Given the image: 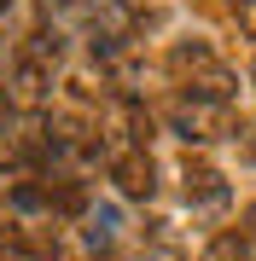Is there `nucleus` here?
Returning <instances> with one entry per match:
<instances>
[{
	"mask_svg": "<svg viewBox=\"0 0 256 261\" xmlns=\"http://www.w3.org/2000/svg\"><path fill=\"white\" fill-rule=\"evenodd\" d=\"M169 75H175V87L187 99H204V105H221V111H233L239 105V70L221 58L210 41H198V35H187V41H175L169 47Z\"/></svg>",
	"mask_w": 256,
	"mask_h": 261,
	"instance_id": "nucleus-1",
	"label": "nucleus"
},
{
	"mask_svg": "<svg viewBox=\"0 0 256 261\" xmlns=\"http://www.w3.org/2000/svg\"><path fill=\"white\" fill-rule=\"evenodd\" d=\"M245 221H250V232H256V203H250V209H245Z\"/></svg>",
	"mask_w": 256,
	"mask_h": 261,
	"instance_id": "nucleus-8",
	"label": "nucleus"
},
{
	"mask_svg": "<svg viewBox=\"0 0 256 261\" xmlns=\"http://www.w3.org/2000/svg\"><path fill=\"white\" fill-rule=\"evenodd\" d=\"M6 6H12V0H0V12H6Z\"/></svg>",
	"mask_w": 256,
	"mask_h": 261,
	"instance_id": "nucleus-10",
	"label": "nucleus"
},
{
	"mask_svg": "<svg viewBox=\"0 0 256 261\" xmlns=\"http://www.w3.org/2000/svg\"><path fill=\"white\" fill-rule=\"evenodd\" d=\"M111 238H117V215H111V209H94V215H87V244L105 250Z\"/></svg>",
	"mask_w": 256,
	"mask_h": 261,
	"instance_id": "nucleus-5",
	"label": "nucleus"
},
{
	"mask_svg": "<svg viewBox=\"0 0 256 261\" xmlns=\"http://www.w3.org/2000/svg\"><path fill=\"white\" fill-rule=\"evenodd\" d=\"M250 87H256V64H250Z\"/></svg>",
	"mask_w": 256,
	"mask_h": 261,
	"instance_id": "nucleus-9",
	"label": "nucleus"
},
{
	"mask_svg": "<svg viewBox=\"0 0 256 261\" xmlns=\"http://www.w3.org/2000/svg\"><path fill=\"white\" fill-rule=\"evenodd\" d=\"M233 18H239V29L256 41V0H233Z\"/></svg>",
	"mask_w": 256,
	"mask_h": 261,
	"instance_id": "nucleus-6",
	"label": "nucleus"
},
{
	"mask_svg": "<svg viewBox=\"0 0 256 261\" xmlns=\"http://www.w3.org/2000/svg\"><path fill=\"white\" fill-rule=\"evenodd\" d=\"M198 261H256V244H250V232H216Z\"/></svg>",
	"mask_w": 256,
	"mask_h": 261,
	"instance_id": "nucleus-4",
	"label": "nucleus"
},
{
	"mask_svg": "<svg viewBox=\"0 0 256 261\" xmlns=\"http://www.w3.org/2000/svg\"><path fill=\"white\" fill-rule=\"evenodd\" d=\"M180 197H187L192 215H210V209H227L233 203V186H227V174H221L216 163L187 157L180 163Z\"/></svg>",
	"mask_w": 256,
	"mask_h": 261,
	"instance_id": "nucleus-2",
	"label": "nucleus"
},
{
	"mask_svg": "<svg viewBox=\"0 0 256 261\" xmlns=\"http://www.w3.org/2000/svg\"><path fill=\"white\" fill-rule=\"evenodd\" d=\"M233 140H239V151L256 163V122H239V134H233Z\"/></svg>",
	"mask_w": 256,
	"mask_h": 261,
	"instance_id": "nucleus-7",
	"label": "nucleus"
},
{
	"mask_svg": "<svg viewBox=\"0 0 256 261\" xmlns=\"http://www.w3.org/2000/svg\"><path fill=\"white\" fill-rule=\"evenodd\" d=\"M111 180H117V192H123L128 203H152L157 197V163H152V151L146 145L117 151L111 157Z\"/></svg>",
	"mask_w": 256,
	"mask_h": 261,
	"instance_id": "nucleus-3",
	"label": "nucleus"
}]
</instances>
